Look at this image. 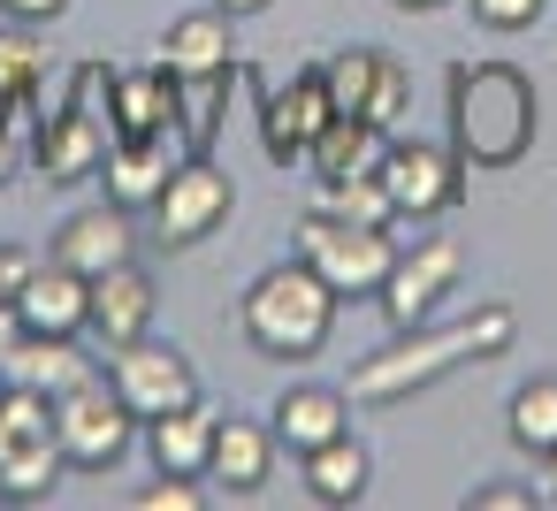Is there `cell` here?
I'll return each instance as SVG.
<instances>
[{
    "instance_id": "obj_1",
    "label": "cell",
    "mask_w": 557,
    "mask_h": 511,
    "mask_svg": "<svg viewBox=\"0 0 557 511\" xmlns=\"http://www.w3.org/2000/svg\"><path fill=\"white\" fill-rule=\"evenodd\" d=\"M511 336H519V313L511 306H473V313H458V321H420V328H397V344L389 351H374V359H359L351 366V397L359 404H405V397H420V389H435L443 374H458L466 359H496V351H511Z\"/></svg>"
},
{
    "instance_id": "obj_2",
    "label": "cell",
    "mask_w": 557,
    "mask_h": 511,
    "mask_svg": "<svg viewBox=\"0 0 557 511\" xmlns=\"http://www.w3.org/2000/svg\"><path fill=\"white\" fill-rule=\"evenodd\" d=\"M542 100L511 62H458L450 70V153L481 176L519 169L534 153Z\"/></svg>"
},
{
    "instance_id": "obj_3",
    "label": "cell",
    "mask_w": 557,
    "mask_h": 511,
    "mask_svg": "<svg viewBox=\"0 0 557 511\" xmlns=\"http://www.w3.org/2000/svg\"><path fill=\"white\" fill-rule=\"evenodd\" d=\"M336 290L306 267V260H283V267H268V275H252L245 283V298H237V328H245V344L260 351V359H313L321 344H329V328H336Z\"/></svg>"
},
{
    "instance_id": "obj_4",
    "label": "cell",
    "mask_w": 557,
    "mask_h": 511,
    "mask_svg": "<svg viewBox=\"0 0 557 511\" xmlns=\"http://www.w3.org/2000/svg\"><path fill=\"white\" fill-rule=\"evenodd\" d=\"M100 92H108V70L85 62V70L70 77V100H62L54 115H39V130H32V169H39V184H62V191H70V184H92V176L108 169L115 123H108Z\"/></svg>"
},
{
    "instance_id": "obj_5",
    "label": "cell",
    "mask_w": 557,
    "mask_h": 511,
    "mask_svg": "<svg viewBox=\"0 0 557 511\" xmlns=\"http://www.w3.org/2000/svg\"><path fill=\"white\" fill-rule=\"evenodd\" d=\"M298 260L336 290V298H382L389 267H397V237L374 222H336V214H306L298 222Z\"/></svg>"
},
{
    "instance_id": "obj_6",
    "label": "cell",
    "mask_w": 557,
    "mask_h": 511,
    "mask_svg": "<svg viewBox=\"0 0 557 511\" xmlns=\"http://www.w3.org/2000/svg\"><path fill=\"white\" fill-rule=\"evenodd\" d=\"M230 214H237L230 169H222L214 153H184V161L169 169L161 199H153V245H161V252H191V245H207Z\"/></svg>"
},
{
    "instance_id": "obj_7",
    "label": "cell",
    "mask_w": 557,
    "mask_h": 511,
    "mask_svg": "<svg viewBox=\"0 0 557 511\" xmlns=\"http://www.w3.org/2000/svg\"><path fill=\"white\" fill-rule=\"evenodd\" d=\"M131 427H138V412L123 404V389H115L108 374H85L77 389L54 397V443L70 450L77 473H108V465H123Z\"/></svg>"
},
{
    "instance_id": "obj_8",
    "label": "cell",
    "mask_w": 557,
    "mask_h": 511,
    "mask_svg": "<svg viewBox=\"0 0 557 511\" xmlns=\"http://www.w3.org/2000/svg\"><path fill=\"white\" fill-rule=\"evenodd\" d=\"M374 176H382L397 222H428V214H450V207L466 199V176H473V169H466L450 146H428V138H397V130H389Z\"/></svg>"
},
{
    "instance_id": "obj_9",
    "label": "cell",
    "mask_w": 557,
    "mask_h": 511,
    "mask_svg": "<svg viewBox=\"0 0 557 511\" xmlns=\"http://www.w3.org/2000/svg\"><path fill=\"white\" fill-rule=\"evenodd\" d=\"M108 382L123 389V404L138 412V427L161 420V412H176V404H199V366L176 344H153V336L115 344L108 351Z\"/></svg>"
},
{
    "instance_id": "obj_10",
    "label": "cell",
    "mask_w": 557,
    "mask_h": 511,
    "mask_svg": "<svg viewBox=\"0 0 557 511\" xmlns=\"http://www.w3.org/2000/svg\"><path fill=\"white\" fill-rule=\"evenodd\" d=\"M458 275H466V245H458V237H420L412 252H397V267H389V283H382V321H389V328L435 321V306L458 290Z\"/></svg>"
},
{
    "instance_id": "obj_11",
    "label": "cell",
    "mask_w": 557,
    "mask_h": 511,
    "mask_svg": "<svg viewBox=\"0 0 557 511\" xmlns=\"http://www.w3.org/2000/svg\"><path fill=\"white\" fill-rule=\"evenodd\" d=\"M336 115L329 100V70H298L283 92H260V138H268V161H306V146L321 138V123Z\"/></svg>"
},
{
    "instance_id": "obj_12",
    "label": "cell",
    "mask_w": 557,
    "mask_h": 511,
    "mask_svg": "<svg viewBox=\"0 0 557 511\" xmlns=\"http://www.w3.org/2000/svg\"><path fill=\"white\" fill-rule=\"evenodd\" d=\"M184 161V130H146V138H115L108 146V199L123 207V214H153V199H161V184H169V169Z\"/></svg>"
},
{
    "instance_id": "obj_13",
    "label": "cell",
    "mask_w": 557,
    "mask_h": 511,
    "mask_svg": "<svg viewBox=\"0 0 557 511\" xmlns=\"http://www.w3.org/2000/svg\"><path fill=\"white\" fill-rule=\"evenodd\" d=\"M9 306H16V321H24L32 336H85V328H92V283H85L77 267H62V260H39L32 283H24Z\"/></svg>"
},
{
    "instance_id": "obj_14",
    "label": "cell",
    "mask_w": 557,
    "mask_h": 511,
    "mask_svg": "<svg viewBox=\"0 0 557 511\" xmlns=\"http://www.w3.org/2000/svg\"><path fill=\"white\" fill-rule=\"evenodd\" d=\"M268 420H275V443L290 458H306V450H321V443H336L351 427V389H336V382H290Z\"/></svg>"
},
{
    "instance_id": "obj_15",
    "label": "cell",
    "mask_w": 557,
    "mask_h": 511,
    "mask_svg": "<svg viewBox=\"0 0 557 511\" xmlns=\"http://www.w3.org/2000/svg\"><path fill=\"white\" fill-rule=\"evenodd\" d=\"M153 313H161V290H153V275H146L138 260L92 275V336H100L108 351H115V344H138V336L153 328Z\"/></svg>"
},
{
    "instance_id": "obj_16",
    "label": "cell",
    "mask_w": 557,
    "mask_h": 511,
    "mask_svg": "<svg viewBox=\"0 0 557 511\" xmlns=\"http://www.w3.org/2000/svg\"><path fill=\"white\" fill-rule=\"evenodd\" d=\"M237 16L230 9H199V16H176L169 39H161V62L169 77H237Z\"/></svg>"
},
{
    "instance_id": "obj_17",
    "label": "cell",
    "mask_w": 557,
    "mask_h": 511,
    "mask_svg": "<svg viewBox=\"0 0 557 511\" xmlns=\"http://www.w3.org/2000/svg\"><path fill=\"white\" fill-rule=\"evenodd\" d=\"M54 260L62 267H77L85 283L92 275H108V267H123L131 260V214L108 199V207H85V214H70L62 229H54Z\"/></svg>"
},
{
    "instance_id": "obj_18",
    "label": "cell",
    "mask_w": 557,
    "mask_h": 511,
    "mask_svg": "<svg viewBox=\"0 0 557 511\" xmlns=\"http://www.w3.org/2000/svg\"><path fill=\"white\" fill-rule=\"evenodd\" d=\"M85 374H100L85 351H77V336H16L9 351H0V382H24V389H39V397H62V389H77Z\"/></svg>"
},
{
    "instance_id": "obj_19",
    "label": "cell",
    "mask_w": 557,
    "mask_h": 511,
    "mask_svg": "<svg viewBox=\"0 0 557 511\" xmlns=\"http://www.w3.org/2000/svg\"><path fill=\"white\" fill-rule=\"evenodd\" d=\"M108 123H115V138H146V130H176V77H169V62H153V70H123V77H108Z\"/></svg>"
},
{
    "instance_id": "obj_20",
    "label": "cell",
    "mask_w": 557,
    "mask_h": 511,
    "mask_svg": "<svg viewBox=\"0 0 557 511\" xmlns=\"http://www.w3.org/2000/svg\"><path fill=\"white\" fill-rule=\"evenodd\" d=\"M214 427H222V412H207V404H176V412L146 420V450H153V465H161V473L207 481V458H214Z\"/></svg>"
},
{
    "instance_id": "obj_21",
    "label": "cell",
    "mask_w": 557,
    "mask_h": 511,
    "mask_svg": "<svg viewBox=\"0 0 557 511\" xmlns=\"http://www.w3.org/2000/svg\"><path fill=\"white\" fill-rule=\"evenodd\" d=\"M268 473H275V427H260V420H222L214 427V458H207V481H222L230 496H252V488H268Z\"/></svg>"
},
{
    "instance_id": "obj_22",
    "label": "cell",
    "mask_w": 557,
    "mask_h": 511,
    "mask_svg": "<svg viewBox=\"0 0 557 511\" xmlns=\"http://www.w3.org/2000/svg\"><path fill=\"white\" fill-rule=\"evenodd\" d=\"M298 465H306V496H313V503H359V496L374 488V458H367V443H359L351 427H344L336 443L306 450Z\"/></svg>"
},
{
    "instance_id": "obj_23",
    "label": "cell",
    "mask_w": 557,
    "mask_h": 511,
    "mask_svg": "<svg viewBox=\"0 0 557 511\" xmlns=\"http://www.w3.org/2000/svg\"><path fill=\"white\" fill-rule=\"evenodd\" d=\"M39 92H47V39H39V24H9L0 32V115L24 123L39 108Z\"/></svg>"
},
{
    "instance_id": "obj_24",
    "label": "cell",
    "mask_w": 557,
    "mask_h": 511,
    "mask_svg": "<svg viewBox=\"0 0 557 511\" xmlns=\"http://www.w3.org/2000/svg\"><path fill=\"white\" fill-rule=\"evenodd\" d=\"M382 146H389V130H374L367 115H344V108H336V115L321 123V138L306 146V161H313V176L329 184V176H359V169H374Z\"/></svg>"
},
{
    "instance_id": "obj_25",
    "label": "cell",
    "mask_w": 557,
    "mask_h": 511,
    "mask_svg": "<svg viewBox=\"0 0 557 511\" xmlns=\"http://www.w3.org/2000/svg\"><path fill=\"white\" fill-rule=\"evenodd\" d=\"M504 427H511V443H519L527 458H549V450H557V374H534V382H519V389H511V412H504Z\"/></svg>"
},
{
    "instance_id": "obj_26",
    "label": "cell",
    "mask_w": 557,
    "mask_h": 511,
    "mask_svg": "<svg viewBox=\"0 0 557 511\" xmlns=\"http://www.w3.org/2000/svg\"><path fill=\"white\" fill-rule=\"evenodd\" d=\"M47 435H54V397L24 389V382H0V465L32 443H47Z\"/></svg>"
},
{
    "instance_id": "obj_27",
    "label": "cell",
    "mask_w": 557,
    "mask_h": 511,
    "mask_svg": "<svg viewBox=\"0 0 557 511\" xmlns=\"http://www.w3.org/2000/svg\"><path fill=\"white\" fill-rule=\"evenodd\" d=\"M62 473H70V450L47 435V443H32V450H16L9 465H0V496H9V503H39V496L62 488Z\"/></svg>"
},
{
    "instance_id": "obj_28",
    "label": "cell",
    "mask_w": 557,
    "mask_h": 511,
    "mask_svg": "<svg viewBox=\"0 0 557 511\" xmlns=\"http://www.w3.org/2000/svg\"><path fill=\"white\" fill-rule=\"evenodd\" d=\"M321 214H336V222H374V229L397 222V207H389V191H382L374 169H359V176H329V184H321Z\"/></svg>"
},
{
    "instance_id": "obj_29",
    "label": "cell",
    "mask_w": 557,
    "mask_h": 511,
    "mask_svg": "<svg viewBox=\"0 0 557 511\" xmlns=\"http://www.w3.org/2000/svg\"><path fill=\"white\" fill-rule=\"evenodd\" d=\"M374 62H382V47H344V54H329V62H321V70H329V100H336L344 115H367Z\"/></svg>"
},
{
    "instance_id": "obj_30",
    "label": "cell",
    "mask_w": 557,
    "mask_h": 511,
    "mask_svg": "<svg viewBox=\"0 0 557 511\" xmlns=\"http://www.w3.org/2000/svg\"><path fill=\"white\" fill-rule=\"evenodd\" d=\"M405 108H412V70H405L397 54H382V62H374V92H367V123H374V130H397Z\"/></svg>"
},
{
    "instance_id": "obj_31",
    "label": "cell",
    "mask_w": 557,
    "mask_h": 511,
    "mask_svg": "<svg viewBox=\"0 0 557 511\" xmlns=\"http://www.w3.org/2000/svg\"><path fill=\"white\" fill-rule=\"evenodd\" d=\"M466 9H473L481 32H504V39H511V32H534V24L549 16V0H466Z\"/></svg>"
},
{
    "instance_id": "obj_32",
    "label": "cell",
    "mask_w": 557,
    "mask_h": 511,
    "mask_svg": "<svg viewBox=\"0 0 557 511\" xmlns=\"http://www.w3.org/2000/svg\"><path fill=\"white\" fill-rule=\"evenodd\" d=\"M131 503H138V511H199V503H207V488H199V481H184V473H161V481H153V488H138Z\"/></svg>"
},
{
    "instance_id": "obj_33",
    "label": "cell",
    "mask_w": 557,
    "mask_h": 511,
    "mask_svg": "<svg viewBox=\"0 0 557 511\" xmlns=\"http://www.w3.org/2000/svg\"><path fill=\"white\" fill-rule=\"evenodd\" d=\"M466 503H473V511H534V488H519V481H481Z\"/></svg>"
},
{
    "instance_id": "obj_34",
    "label": "cell",
    "mask_w": 557,
    "mask_h": 511,
    "mask_svg": "<svg viewBox=\"0 0 557 511\" xmlns=\"http://www.w3.org/2000/svg\"><path fill=\"white\" fill-rule=\"evenodd\" d=\"M70 9H77V0H0V16H9V24H39V32L62 24Z\"/></svg>"
},
{
    "instance_id": "obj_35",
    "label": "cell",
    "mask_w": 557,
    "mask_h": 511,
    "mask_svg": "<svg viewBox=\"0 0 557 511\" xmlns=\"http://www.w3.org/2000/svg\"><path fill=\"white\" fill-rule=\"evenodd\" d=\"M32 267H39V252H24V245H0V298H16V290L32 283Z\"/></svg>"
},
{
    "instance_id": "obj_36",
    "label": "cell",
    "mask_w": 557,
    "mask_h": 511,
    "mask_svg": "<svg viewBox=\"0 0 557 511\" xmlns=\"http://www.w3.org/2000/svg\"><path fill=\"white\" fill-rule=\"evenodd\" d=\"M24 169V123H9V115H0V184H9Z\"/></svg>"
},
{
    "instance_id": "obj_37",
    "label": "cell",
    "mask_w": 557,
    "mask_h": 511,
    "mask_svg": "<svg viewBox=\"0 0 557 511\" xmlns=\"http://www.w3.org/2000/svg\"><path fill=\"white\" fill-rule=\"evenodd\" d=\"M214 9H230V16H260V9H275V0H214Z\"/></svg>"
},
{
    "instance_id": "obj_38",
    "label": "cell",
    "mask_w": 557,
    "mask_h": 511,
    "mask_svg": "<svg viewBox=\"0 0 557 511\" xmlns=\"http://www.w3.org/2000/svg\"><path fill=\"white\" fill-rule=\"evenodd\" d=\"M542 503H557V450L542 458Z\"/></svg>"
},
{
    "instance_id": "obj_39",
    "label": "cell",
    "mask_w": 557,
    "mask_h": 511,
    "mask_svg": "<svg viewBox=\"0 0 557 511\" xmlns=\"http://www.w3.org/2000/svg\"><path fill=\"white\" fill-rule=\"evenodd\" d=\"M389 9H405V16H428V9H443V0H389Z\"/></svg>"
},
{
    "instance_id": "obj_40",
    "label": "cell",
    "mask_w": 557,
    "mask_h": 511,
    "mask_svg": "<svg viewBox=\"0 0 557 511\" xmlns=\"http://www.w3.org/2000/svg\"><path fill=\"white\" fill-rule=\"evenodd\" d=\"M0 306H9V298H0Z\"/></svg>"
}]
</instances>
